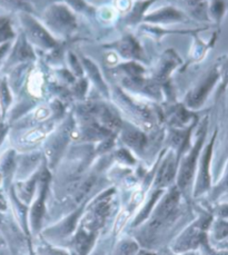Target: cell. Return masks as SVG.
<instances>
[{"mask_svg":"<svg viewBox=\"0 0 228 255\" xmlns=\"http://www.w3.org/2000/svg\"><path fill=\"white\" fill-rule=\"evenodd\" d=\"M117 49L121 55L125 57H132V58H140V49L135 39L132 38H125L117 45Z\"/></svg>","mask_w":228,"mask_h":255,"instance_id":"6da1fadb","label":"cell"},{"mask_svg":"<svg viewBox=\"0 0 228 255\" xmlns=\"http://www.w3.org/2000/svg\"><path fill=\"white\" fill-rule=\"evenodd\" d=\"M148 18H150V20L155 19V18H157L158 20H161V19H165V18H167V19H173V20H177L178 18H180V12L175 10V9L173 8H166L164 9V10H161L157 13H154V15L149 16Z\"/></svg>","mask_w":228,"mask_h":255,"instance_id":"7a4b0ae2","label":"cell"},{"mask_svg":"<svg viewBox=\"0 0 228 255\" xmlns=\"http://www.w3.org/2000/svg\"><path fill=\"white\" fill-rule=\"evenodd\" d=\"M174 176V165L168 163L166 166L163 168V171L160 173V177H159V182L160 183H166L169 182L170 179Z\"/></svg>","mask_w":228,"mask_h":255,"instance_id":"3957f363","label":"cell"},{"mask_svg":"<svg viewBox=\"0 0 228 255\" xmlns=\"http://www.w3.org/2000/svg\"><path fill=\"white\" fill-rule=\"evenodd\" d=\"M128 217H129V213H128L127 211H123V212H121L119 215H118L117 220H116V223H115L116 232H119V231L123 228V225L126 224Z\"/></svg>","mask_w":228,"mask_h":255,"instance_id":"277c9868","label":"cell"},{"mask_svg":"<svg viewBox=\"0 0 228 255\" xmlns=\"http://www.w3.org/2000/svg\"><path fill=\"white\" fill-rule=\"evenodd\" d=\"M142 198H144V193L141 191H137L134 195H132V203H134L135 205L139 204V203L142 201Z\"/></svg>","mask_w":228,"mask_h":255,"instance_id":"5b68a950","label":"cell"},{"mask_svg":"<svg viewBox=\"0 0 228 255\" xmlns=\"http://www.w3.org/2000/svg\"><path fill=\"white\" fill-rule=\"evenodd\" d=\"M41 136H42L41 131H35V133H31V134L28 135V140L34 141V140H37L38 138H40Z\"/></svg>","mask_w":228,"mask_h":255,"instance_id":"8992f818","label":"cell"}]
</instances>
